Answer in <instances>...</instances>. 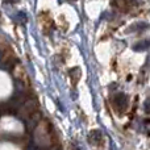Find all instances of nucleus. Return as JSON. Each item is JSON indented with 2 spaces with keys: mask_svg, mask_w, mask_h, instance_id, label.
<instances>
[{
  "mask_svg": "<svg viewBox=\"0 0 150 150\" xmlns=\"http://www.w3.org/2000/svg\"><path fill=\"white\" fill-rule=\"evenodd\" d=\"M0 16H1V13H0Z\"/></svg>",
  "mask_w": 150,
  "mask_h": 150,
  "instance_id": "6e6552de",
  "label": "nucleus"
},
{
  "mask_svg": "<svg viewBox=\"0 0 150 150\" xmlns=\"http://www.w3.org/2000/svg\"><path fill=\"white\" fill-rule=\"evenodd\" d=\"M70 75L73 76V83L75 84V83H76V80H78V78H80V71H79V69H78V67H74L73 70L70 71Z\"/></svg>",
  "mask_w": 150,
  "mask_h": 150,
  "instance_id": "20e7f679",
  "label": "nucleus"
},
{
  "mask_svg": "<svg viewBox=\"0 0 150 150\" xmlns=\"http://www.w3.org/2000/svg\"><path fill=\"white\" fill-rule=\"evenodd\" d=\"M146 28H148V25H146V24L140 23V24H137V25L133 26V30H142V29H146Z\"/></svg>",
  "mask_w": 150,
  "mask_h": 150,
  "instance_id": "39448f33",
  "label": "nucleus"
},
{
  "mask_svg": "<svg viewBox=\"0 0 150 150\" xmlns=\"http://www.w3.org/2000/svg\"><path fill=\"white\" fill-rule=\"evenodd\" d=\"M128 104H129V100H128V96L125 93H116L113 98V105L115 108L119 112H125L128 108Z\"/></svg>",
  "mask_w": 150,
  "mask_h": 150,
  "instance_id": "f257e3e1",
  "label": "nucleus"
},
{
  "mask_svg": "<svg viewBox=\"0 0 150 150\" xmlns=\"http://www.w3.org/2000/svg\"><path fill=\"white\" fill-rule=\"evenodd\" d=\"M149 46H150L149 41H141V42H138V44H136L134 46H133V49H134L136 52H141V50H146Z\"/></svg>",
  "mask_w": 150,
  "mask_h": 150,
  "instance_id": "7ed1b4c3",
  "label": "nucleus"
},
{
  "mask_svg": "<svg viewBox=\"0 0 150 150\" xmlns=\"http://www.w3.org/2000/svg\"><path fill=\"white\" fill-rule=\"evenodd\" d=\"M4 1H5V3H15L16 0H4Z\"/></svg>",
  "mask_w": 150,
  "mask_h": 150,
  "instance_id": "0eeeda50",
  "label": "nucleus"
},
{
  "mask_svg": "<svg viewBox=\"0 0 150 150\" xmlns=\"http://www.w3.org/2000/svg\"><path fill=\"white\" fill-rule=\"evenodd\" d=\"M145 112L146 113H150V98L145 101Z\"/></svg>",
  "mask_w": 150,
  "mask_h": 150,
  "instance_id": "423d86ee",
  "label": "nucleus"
},
{
  "mask_svg": "<svg viewBox=\"0 0 150 150\" xmlns=\"http://www.w3.org/2000/svg\"><path fill=\"white\" fill-rule=\"evenodd\" d=\"M88 141L92 145H100V142L103 141V134L99 130H92V132L88 134Z\"/></svg>",
  "mask_w": 150,
  "mask_h": 150,
  "instance_id": "f03ea898",
  "label": "nucleus"
}]
</instances>
